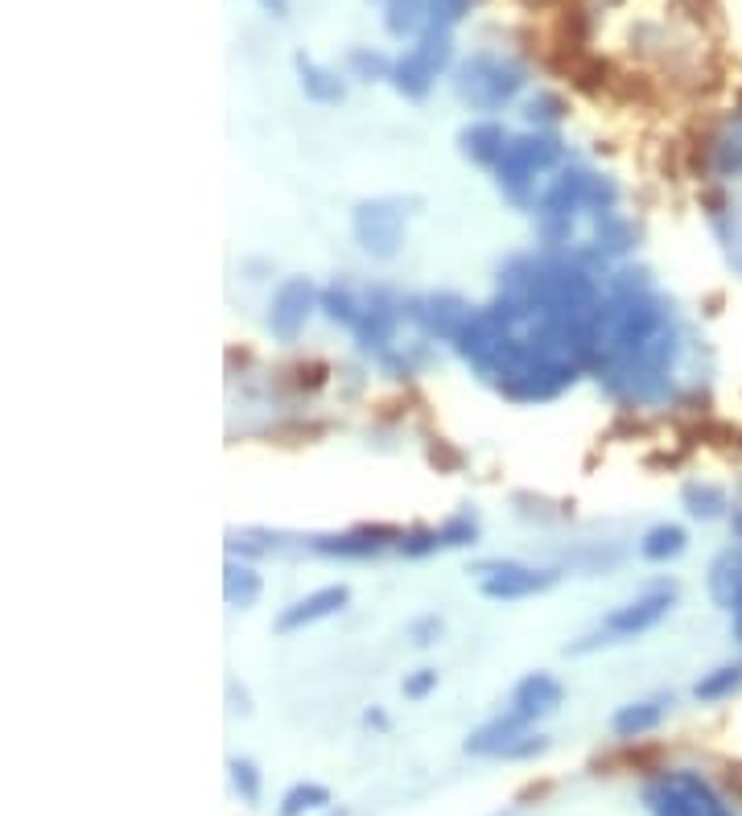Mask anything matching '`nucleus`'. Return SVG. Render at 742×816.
Segmentation results:
<instances>
[{
  "instance_id": "obj_23",
  "label": "nucleus",
  "mask_w": 742,
  "mask_h": 816,
  "mask_svg": "<svg viewBox=\"0 0 742 816\" xmlns=\"http://www.w3.org/2000/svg\"><path fill=\"white\" fill-rule=\"evenodd\" d=\"M326 804H331V792L322 784H298L284 792L281 816H305V813H314V808H326Z\"/></svg>"
},
{
  "instance_id": "obj_34",
  "label": "nucleus",
  "mask_w": 742,
  "mask_h": 816,
  "mask_svg": "<svg viewBox=\"0 0 742 816\" xmlns=\"http://www.w3.org/2000/svg\"><path fill=\"white\" fill-rule=\"evenodd\" d=\"M256 4H260L265 13H272V17H284V13H289V0H256Z\"/></svg>"
},
{
  "instance_id": "obj_17",
  "label": "nucleus",
  "mask_w": 742,
  "mask_h": 816,
  "mask_svg": "<svg viewBox=\"0 0 742 816\" xmlns=\"http://www.w3.org/2000/svg\"><path fill=\"white\" fill-rule=\"evenodd\" d=\"M429 25V0H384V30L392 37H409Z\"/></svg>"
},
{
  "instance_id": "obj_8",
  "label": "nucleus",
  "mask_w": 742,
  "mask_h": 816,
  "mask_svg": "<svg viewBox=\"0 0 742 816\" xmlns=\"http://www.w3.org/2000/svg\"><path fill=\"white\" fill-rule=\"evenodd\" d=\"M314 301H318V289L305 277H293L284 281L277 293H272V305H269V330L277 343H293L310 314H314Z\"/></svg>"
},
{
  "instance_id": "obj_24",
  "label": "nucleus",
  "mask_w": 742,
  "mask_h": 816,
  "mask_svg": "<svg viewBox=\"0 0 742 816\" xmlns=\"http://www.w3.org/2000/svg\"><path fill=\"white\" fill-rule=\"evenodd\" d=\"M347 66H351V75H355V79H364V83L392 79V63H388L384 54H376V50H351Z\"/></svg>"
},
{
  "instance_id": "obj_3",
  "label": "nucleus",
  "mask_w": 742,
  "mask_h": 816,
  "mask_svg": "<svg viewBox=\"0 0 742 816\" xmlns=\"http://www.w3.org/2000/svg\"><path fill=\"white\" fill-rule=\"evenodd\" d=\"M450 54H454L450 30L445 25H426V30L417 33V42L392 63V87L405 99H426L433 92L438 75L450 66Z\"/></svg>"
},
{
  "instance_id": "obj_35",
  "label": "nucleus",
  "mask_w": 742,
  "mask_h": 816,
  "mask_svg": "<svg viewBox=\"0 0 742 816\" xmlns=\"http://www.w3.org/2000/svg\"><path fill=\"white\" fill-rule=\"evenodd\" d=\"M549 787H553V784H533V787H524V792H520V801H533V796H537V801H540V796H549Z\"/></svg>"
},
{
  "instance_id": "obj_6",
  "label": "nucleus",
  "mask_w": 742,
  "mask_h": 816,
  "mask_svg": "<svg viewBox=\"0 0 742 816\" xmlns=\"http://www.w3.org/2000/svg\"><path fill=\"white\" fill-rule=\"evenodd\" d=\"M673 602H677V586H652V590L635 594L632 602H623V606H615V611L606 614V619H602V635H606L611 644L635 640V635L652 631L656 623H664L668 611H673Z\"/></svg>"
},
{
  "instance_id": "obj_1",
  "label": "nucleus",
  "mask_w": 742,
  "mask_h": 816,
  "mask_svg": "<svg viewBox=\"0 0 742 816\" xmlns=\"http://www.w3.org/2000/svg\"><path fill=\"white\" fill-rule=\"evenodd\" d=\"M524 66L504 54H471L454 71V92L471 111H499L524 92Z\"/></svg>"
},
{
  "instance_id": "obj_27",
  "label": "nucleus",
  "mask_w": 742,
  "mask_h": 816,
  "mask_svg": "<svg viewBox=\"0 0 742 816\" xmlns=\"http://www.w3.org/2000/svg\"><path fill=\"white\" fill-rule=\"evenodd\" d=\"M232 787L239 792V801L256 804L260 801V771H256V763H248V759H232Z\"/></svg>"
},
{
  "instance_id": "obj_21",
  "label": "nucleus",
  "mask_w": 742,
  "mask_h": 816,
  "mask_svg": "<svg viewBox=\"0 0 742 816\" xmlns=\"http://www.w3.org/2000/svg\"><path fill=\"white\" fill-rule=\"evenodd\" d=\"M680 500H685V507H689V516L693 519H722L730 507L727 491L713 487V483H685Z\"/></svg>"
},
{
  "instance_id": "obj_19",
  "label": "nucleus",
  "mask_w": 742,
  "mask_h": 816,
  "mask_svg": "<svg viewBox=\"0 0 742 816\" xmlns=\"http://www.w3.org/2000/svg\"><path fill=\"white\" fill-rule=\"evenodd\" d=\"M685 545H689V536H685V528L680 524H656L644 540H639V557L644 561H652V566H664V561H673V557H680L685 552Z\"/></svg>"
},
{
  "instance_id": "obj_22",
  "label": "nucleus",
  "mask_w": 742,
  "mask_h": 816,
  "mask_svg": "<svg viewBox=\"0 0 742 816\" xmlns=\"http://www.w3.org/2000/svg\"><path fill=\"white\" fill-rule=\"evenodd\" d=\"M331 379V367L322 359H301L293 367H281V384L289 393H318Z\"/></svg>"
},
{
  "instance_id": "obj_13",
  "label": "nucleus",
  "mask_w": 742,
  "mask_h": 816,
  "mask_svg": "<svg viewBox=\"0 0 742 816\" xmlns=\"http://www.w3.org/2000/svg\"><path fill=\"white\" fill-rule=\"evenodd\" d=\"M507 137L504 125H495V120H478V125H466L459 132V149H462V158L474 161V165H499L507 153Z\"/></svg>"
},
{
  "instance_id": "obj_5",
  "label": "nucleus",
  "mask_w": 742,
  "mask_h": 816,
  "mask_svg": "<svg viewBox=\"0 0 742 816\" xmlns=\"http://www.w3.org/2000/svg\"><path fill=\"white\" fill-rule=\"evenodd\" d=\"M648 804L656 816H730L727 804L697 780L693 771H673L648 787Z\"/></svg>"
},
{
  "instance_id": "obj_2",
  "label": "nucleus",
  "mask_w": 742,
  "mask_h": 816,
  "mask_svg": "<svg viewBox=\"0 0 742 816\" xmlns=\"http://www.w3.org/2000/svg\"><path fill=\"white\" fill-rule=\"evenodd\" d=\"M566 158V144L557 132H524V137H512L507 141L504 161L495 165V182L504 190L512 203L528 206L533 203V186H537V173L553 170L557 161Z\"/></svg>"
},
{
  "instance_id": "obj_36",
  "label": "nucleus",
  "mask_w": 742,
  "mask_h": 816,
  "mask_svg": "<svg viewBox=\"0 0 742 816\" xmlns=\"http://www.w3.org/2000/svg\"><path fill=\"white\" fill-rule=\"evenodd\" d=\"M364 722H367V726H376V730H388V718H384L379 709H367V713H364Z\"/></svg>"
},
{
  "instance_id": "obj_16",
  "label": "nucleus",
  "mask_w": 742,
  "mask_h": 816,
  "mask_svg": "<svg viewBox=\"0 0 742 816\" xmlns=\"http://www.w3.org/2000/svg\"><path fill=\"white\" fill-rule=\"evenodd\" d=\"M293 66H298V83H301V92H305V99H314V104H343V99H347V87H343V79H338L334 71L318 66L314 58H305V54H298Z\"/></svg>"
},
{
  "instance_id": "obj_37",
  "label": "nucleus",
  "mask_w": 742,
  "mask_h": 816,
  "mask_svg": "<svg viewBox=\"0 0 742 816\" xmlns=\"http://www.w3.org/2000/svg\"><path fill=\"white\" fill-rule=\"evenodd\" d=\"M334 816H347V813H334Z\"/></svg>"
},
{
  "instance_id": "obj_30",
  "label": "nucleus",
  "mask_w": 742,
  "mask_h": 816,
  "mask_svg": "<svg viewBox=\"0 0 742 816\" xmlns=\"http://www.w3.org/2000/svg\"><path fill=\"white\" fill-rule=\"evenodd\" d=\"M429 462H433L438 471H462V466H466V454L454 450L445 438H433L429 441Z\"/></svg>"
},
{
  "instance_id": "obj_15",
  "label": "nucleus",
  "mask_w": 742,
  "mask_h": 816,
  "mask_svg": "<svg viewBox=\"0 0 742 816\" xmlns=\"http://www.w3.org/2000/svg\"><path fill=\"white\" fill-rule=\"evenodd\" d=\"M668 706H673V697H648V701H632V706H623L615 718H611V730H615L619 738H644V734H652V730L664 722Z\"/></svg>"
},
{
  "instance_id": "obj_29",
  "label": "nucleus",
  "mask_w": 742,
  "mask_h": 816,
  "mask_svg": "<svg viewBox=\"0 0 742 816\" xmlns=\"http://www.w3.org/2000/svg\"><path fill=\"white\" fill-rule=\"evenodd\" d=\"M442 631H445V623L438 619V614H421V619H412L409 623V640L417 647H433L438 640H442Z\"/></svg>"
},
{
  "instance_id": "obj_11",
  "label": "nucleus",
  "mask_w": 742,
  "mask_h": 816,
  "mask_svg": "<svg viewBox=\"0 0 742 816\" xmlns=\"http://www.w3.org/2000/svg\"><path fill=\"white\" fill-rule=\"evenodd\" d=\"M347 602H351L347 586H322V590H314V594L289 602V606L277 614V623H272V627H277V635H293V631L314 627V623H322V619L338 614Z\"/></svg>"
},
{
  "instance_id": "obj_20",
  "label": "nucleus",
  "mask_w": 742,
  "mask_h": 816,
  "mask_svg": "<svg viewBox=\"0 0 742 816\" xmlns=\"http://www.w3.org/2000/svg\"><path fill=\"white\" fill-rule=\"evenodd\" d=\"M739 689H742V664H722V668H713V673H706L701 680H697L693 697L701 701V706H713V701L734 697Z\"/></svg>"
},
{
  "instance_id": "obj_10",
  "label": "nucleus",
  "mask_w": 742,
  "mask_h": 816,
  "mask_svg": "<svg viewBox=\"0 0 742 816\" xmlns=\"http://www.w3.org/2000/svg\"><path fill=\"white\" fill-rule=\"evenodd\" d=\"M409 318H417L429 334H438L445 343H459V334L466 330L474 310L459 298V293H429V298L409 301Z\"/></svg>"
},
{
  "instance_id": "obj_28",
  "label": "nucleus",
  "mask_w": 742,
  "mask_h": 816,
  "mask_svg": "<svg viewBox=\"0 0 742 816\" xmlns=\"http://www.w3.org/2000/svg\"><path fill=\"white\" fill-rule=\"evenodd\" d=\"M474 0H429V25H459L462 17L471 13Z\"/></svg>"
},
{
  "instance_id": "obj_26",
  "label": "nucleus",
  "mask_w": 742,
  "mask_h": 816,
  "mask_svg": "<svg viewBox=\"0 0 742 816\" xmlns=\"http://www.w3.org/2000/svg\"><path fill=\"white\" fill-rule=\"evenodd\" d=\"M396 549L405 552V557H429V552L445 549V536L442 528H412V533H405V540Z\"/></svg>"
},
{
  "instance_id": "obj_18",
  "label": "nucleus",
  "mask_w": 742,
  "mask_h": 816,
  "mask_svg": "<svg viewBox=\"0 0 742 816\" xmlns=\"http://www.w3.org/2000/svg\"><path fill=\"white\" fill-rule=\"evenodd\" d=\"M260 590H265V581H260V573H256L252 566H236V561H227V573H223V598H227V606L248 611V606H256Z\"/></svg>"
},
{
  "instance_id": "obj_7",
  "label": "nucleus",
  "mask_w": 742,
  "mask_h": 816,
  "mask_svg": "<svg viewBox=\"0 0 742 816\" xmlns=\"http://www.w3.org/2000/svg\"><path fill=\"white\" fill-rule=\"evenodd\" d=\"M561 569H533L520 566V561H495V566L478 569V590L483 598H495V602H516V598H533L553 590Z\"/></svg>"
},
{
  "instance_id": "obj_9",
  "label": "nucleus",
  "mask_w": 742,
  "mask_h": 816,
  "mask_svg": "<svg viewBox=\"0 0 742 816\" xmlns=\"http://www.w3.org/2000/svg\"><path fill=\"white\" fill-rule=\"evenodd\" d=\"M400 540H405V528H396V524H359L351 533L310 536V549L322 552V557H376V552L392 549Z\"/></svg>"
},
{
  "instance_id": "obj_4",
  "label": "nucleus",
  "mask_w": 742,
  "mask_h": 816,
  "mask_svg": "<svg viewBox=\"0 0 742 816\" xmlns=\"http://www.w3.org/2000/svg\"><path fill=\"white\" fill-rule=\"evenodd\" d=\"M355 244L372 260H392L405 248V198H367L351 215Z\"/></svg>"
},
{
  "instance_id": "obj_31",
  "label": "nucleus",
  "mask_w": 742,
  "mask_h": 816,
  "mask_svg": "<svg viewBox=\"0 0 742 816\" xmlns=\"http://www.w3.org/2000/svg\"><path fill=\"white\" fill-rule=\"evenodd\" d=\"M433 689H438V668H417V673L405 680V697H409V701H426Z\"/></svg>"
},
{
  "instance_id": "obj_33",
  "label": "nucleus",
  "mask_w": 742,
  "mask_h": 816,
  "mask_svg": "<svg viewBox=\"0 0 742 816\" xmlns=\"http://www.w3.org/2000/svg\"><path fill=\"white\" fill-rule=\"evenodd\" d=\"M727 787L742 796V763H730L727 767Z\"/></svg>"
},
{
  "instance_id": "obj_14",
  "label": "nucleus",
  "mask_w": 742,
  "mask_h": 816,
  "mask_svg": "<svg viewBox=\"0 0 742 816\" xmlns=\"http://www.w3.org/2000/svg\"><path fill=\"white\" fill-rule=\"evenodd\" d=\"M524 730H528V722H524L516 709H512V713H499V718H491L487 726H478V730L466 738V754H507L524 738Z\"/></svg>"
},
{
  "instance_id": "obj_32",
  "label": "nucleus",
  "mask_w": 742,
  "mask_h": 816,
  "mask_svg": "<svg viewBox=\"0 0 742 816\" xmlns=\"http://www.w3.org/2000/svg\"><path fill=\"white\" fill-rule=\"evenodd\" d=\"M545 747H549L545 738H528V734H524L520 742H516V747L507 751V759H528V754H540V751H545Z\"/></svg>"
},
{
  "instance_id": "obj_12",
  "label": "nucleus",
  "mask_w": 742,
  "mask_h": 816,
  "mask_svg": "<svg viewBox=\"0 0 742 816\" xmlns=\"http://www.w3.org/2000/svg\"><path fill=\"white\" fill-rule=\"evenodd\" d=\"M561 701H566V689H561V680L549 673H528L520 685L512 689V709L520 713L524 722L549 718V713L561 709Z\"/></svg>"
},
{
  "instance_id": "obj_25",
  "label": "nucleus",
  "mask_w": 742,
  "mask_h": 816,
  "mask_svg": "<svg viewBox=\"0 0 742 816\" xmlns=\"http://www.w3.org/2000/svg\"><path fill=\"white\" fill-rule=\"evenodd\" d=\"M566 99L561 95H553V92H540V95H533L528 104H524V116H528V125H557L561 116H566Z\"/></svg>"
}]
</instances>
